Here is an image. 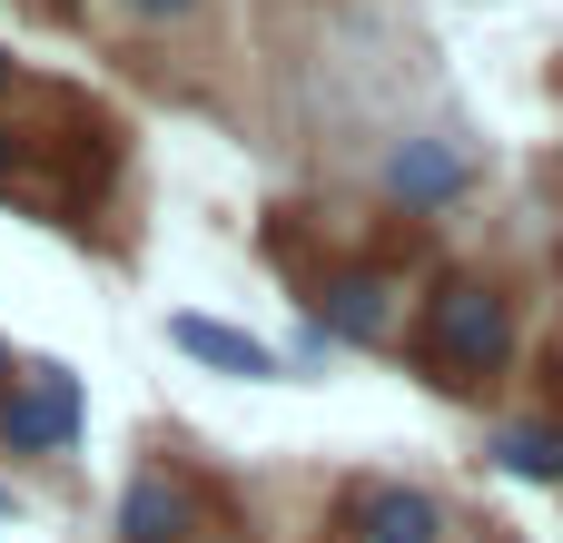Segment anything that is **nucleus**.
Here are the masks:
<instances>
[{
  "label": "nucleus",
  "mask_w": 563,
  "mask_h": 543,
  "mask_svg": "<svg viewBox=\"0 0 563 543\" xmlns=\"http://www.w3.org/2000/svg\"><path fill=\"white\" fill-rule=\"evenodd\" d=\"M386 326H396V277H376V267H346V277H327V287H317V336L376 346Z\"/></svg>",
  "instance_id": "7ed1b4c3"
},
{
  "label": "nucleus",
  "mask_w": 563,
  "mask_h": 543,
  "mask_svg": "<svg viewBox=\"0 0 563 543\" xmlns=\"http://www.w3.org/2000/svg\"><path fill=\"white\" fill-rule=\"evenodd\" d=\"M0 396H10V346H0Z\"/></svg>",
  "instance_id": "f8f14e48"
},
{
  "label": "nucleus",
  "mask_w": 563,
  "mask_h": 543,
  "mask_svg": "<svg viewBox=\"0 0 563 543\" xmlns=\"http://www.w3.org/2000/svg\"><path fill=\"white\" fill-rule=\"evenodd\" d=\"M79 445V376L69 366H20L0 396V455H59Z\"/></svg>",
  "instance_id": "f03ea898"
},
{
  "label": "nucleus",
  "mask_w": 563,
  "mask_h": 543,
  "mask_svg": "<svg viewBox=\"0 0 563 543\" xmlns=\"http://www.w3.org/2000/svg\"><path fill=\"white\" fill-rule=\"evenodd\" d=\"M168 346L178 356H198V366H218V376H277V356L257 346V336H238V326H218V317H168Z\"/></svg>",
  "instance_id": "39448f33"
},
{
  "label": "nucleus",
  "mask_w": 563,
  "mask_h": 543,
  "mask_svg": "<svg viewBox=\"0 0 563 543\" xmlns=\"http://www.w3.org/2000/svg\"><path fill=\"white\" fill-rule=\"evenodd\" d=\"M119 10H129V20H188L198 0H119Z\"/></svg>",
  "instance_id": "1a4fd4ad"
},
{
  "label": "nucleus",
  "mask_w": 563,
  "mask_h": 543,
  "mask_svg": "<svg viewBox=\"0 0 563 543\" xmlns=\"http://www.w3.org/2000/svg\"><path fill=\"white\" fill-rule=\"evenodd\" d=\"M416 356L435 386H485L505 356H515V307L495 277H445L416 317Z\"/></svg>",
  "instance_id": "f257e3e1"
},
{
  "label": "nucleus",
  "mask_w": 563,
  "mask_h": 543,
  "mask_svg": "<svg viewBox=\"0 0 563 543\" xmlns=\"http://www.w3.org/2000/svg\"><path fill=\"white\" fill-rule=\"evenodd\" d=\"M485 455H495L515 485H563V435H554V425H495Z\"/></svg>",
  "instance_id": "6e6552de"
},
{
  "label": "nucleus",
  "mask_w": 563,
  "mask_h": 543,
  "mask_svg": "<svg viewBox=\"0 0 563 543\" xmlns=\"http://www.w3.org/2000/svg\"><path fill=\"white\" fill-rule=\"evenodd\" d=\"M386 188H396L406 208H445V198L465 188V158H455L445 138H406V148L386 158Z\"/></svg>",
  "instance_id": "423d86ee"
},
{
  "label": "nucleus",
  "mask_w": 563,
  "mask_h": 543,
  "mask_svg": "<svg viewBox=\"0 0 563 543\" xmlns=\"http://www.w3.org/2000/svg\"><path fill=\"white\" fill-rule=\"evenodd\" d=\"M10 168H20V138H10V129H0V188H10Z\"/></svg>",
  "instance_id": "9d476101"
},
{
  "label": "nucleus",
  "mask_w": 563,
  "mask_h": 543,
  "mask_svg": "<svg viewBox=\"0 0 563 543\" xmlns=\"http://www.w3.org/2000/svg\"><path fill=\"white\" fill-rule=\"evenodd\" d=\"M356 543H445V505L416 485H376L356 495Z\"/></svg>",
  "instance_id": "20e7f679"
},
{
  "label": "nucleus",
  "mask_w": 563,
  "mask_h": 543,
  "mask_svg": "<svg viewBox=\"0 0 563 543\" xmlns=\"http://www.w3.org/2000/svg\"><path fill=\"white\" fill-rule=\"evenodd\" d=\"M0 99H10V49H0Z\"/></svg>",
  "instance_id": "9b49d317"
},
{
  "label": "nucleus",
  "mask_w": 563,
  "mask_h": 543,
  "mask_svg": "<svg viewBox=\"0 0 563 543\" xmlns=\"http://www.w3.org/2000/svg\"><path fill=\"white\" fill-rule=\"evenodd\" d=\"M188 534V495L168 485V475H129V495H119V543H178Z\"/></svg>",
  "instance_id": "0eeeda50"
}]
</instances>
